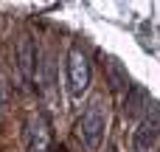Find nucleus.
<instances>
[{"label": "nucleus", "instance_id": "1", "mask_svg": "<svg viewBox=\"0 0 160 152\" xmlns=\"http://www.w3.org/2000/svg\"><path fill=\"white\" fill-rule=\"evenodd\" d=\"M104 133H107V110L101 102H93L79 118V135L90 152H98L104 144Z\"/></svg>", "mask_w": 160, "mask_h": 152}, {"label": "nucleus", "instance_id": "2", "mask_svg": "<svg viewBox=\"0 0 160 152\" xmlns=\"http://www.w3.org/2000/svg\"><path fill=\"white\" fill-rule=\"evenodd\" d=\"M65 76H68V93L73 102H79L87 87H90V62L82 54V48H70L68 51V65H65Z\"/></svg>", "mask_w": 160, "mask_h": 152}, {"label": "nucleus", "instance_id": "3", "mask_svg": "<svg viewBox=\"0 0 160 152\" xmlns=\"http://www.w3.org/2000/svg\"><path fill=\"white\" fill-rule=\"evenodd\" d=\"M22 141H25V152H51L53 133H51V121L45 113H31L25 118Z\"/></svg>", "mask_w": 160, "mask_h": 152}, {"label": "nucleus", "instance_id": "4", "mask_svg": "<svg viewBox=\"0 0 160 152\" xmlns=\"http://www.w3.org/2000/svg\"><path fill=\"white\" fill-rule=\"evenodd\" d=\"M160 138V110L158 104L138 121V130L132 135V152H152Z\"/></svg>", "mask_w": 160, "mask_h": 152}, {"label": "nucleus", "instance_id": "5", "mask_svg": "<svg viewBox=\"0 0 160 152\" xmlns=\"http://www.w3.org/2000/svg\"><path fill=\"white\" fill-rule=\"evenodd\" d=\"M17 65H20V73L25 82L34 79V71H37V48H34V39L28 34L20 37L17 42Z\"/></svg>", "mask_w": 160, "mask_h": 152}, {"label": "nucleus", "instance_id": "6", "mask_svg": "<svg viewBox=\"0 0 160 152\" xmlns=\"http://www.w3.org/2000/svg\"><path fill=\"white\" fill-rule=\"evenodd\" d=\"M146 113H149V93L143 87L132 85L129 93H127V102H124V116L129 121H141Z\"/></svg>", "mask_w": 160, "mask_h": 152}, {"label": "nucleus", "instance_id": "7", "mask_svg": "<svg viewBox=\"0 0 160 152\" xmlns=\"http://www.w3.org/2000/svg\"><path fill=\"white\" fill-rule=\"evenodd\" d=\"M110 76H112V85H115L118 90H124V87H129V79H127V73L121 71V65H118V59H110Z\"/></svg>", "mask_w": 160, "mask_h": 152}, {"label": "nucleus", "instance_id": "8", "mask_svg": "<svg viewBox=\"0 0 160 152\" xmlns=\"http://www.w3.org/2000/svg\"><path fill=\"white\" fill-rule=\"evenodd\" d=\"M6 99H8V90H6V85L0 82V110L6 107Z\"/></svg>", "mask_w": 160, "mask_h": 152}]
</instances>
